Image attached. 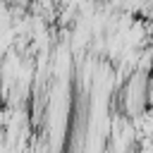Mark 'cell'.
I'll use <instances>...</instances> for the list:
<instances>
[]
</instances>
